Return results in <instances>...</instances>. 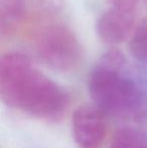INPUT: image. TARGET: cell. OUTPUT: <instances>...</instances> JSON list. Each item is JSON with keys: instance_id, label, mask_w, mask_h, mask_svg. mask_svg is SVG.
Returning a JSON list of instances; mask_svg holds the SVG:
<instances>
[{"instance_id": "6da1fadb", "label": "cell", "mask_w": 147, "mask_h": 148, "mask_svg": "<svg viewBox=\"0 0 147 148\" xmlns=\"http://www.w3.org/2000/svg\"><path fill=\"white\" fill-rule=\"evenodd\" d=\"M0 95L7 106L38 118L61 115L69 96L53 81L32 66L20 53H7L0 60Z\"/></svg>"}, {"instance_id": "7a4b0ae2", "label": "cell", "mask_w": 147, "mask_h": 148, "mask_svg": "<svg viewBox=\"0 0 147 148\" xmlns=\"http://www.w3.org/2000/svg\"><path fill=\"white\" fill-rule=\"evenodd\" d=\"M121 69L99 62L89 80V93L104 114L127 115L138 109L141 93L133 81L120 74Z\"/></svg>"}, {"instance_id": "3957f363", "label": "cell", "mask_w": 147, "mask_h": 148, "mask_svg": "<svg viewBox=\"0 0 147 148\" xmlns=\"http://www.w3.org/2000/svg\"><path fill=\"white\" fill-rule=\"evenodd\" d=\"M36 53L47 66L59 72H71L81 62V47L75 33L63 24H51L40 31Z\"/></svg>"}, {"instance_id": "277c9868", "label": "cell", "mask_w": 147, "mask_h": 148, "mask_svg": "<svg viewBox=\"0 0 147 148\" xmlns=\"http://www.w3.org/2000/svg\"><path fill=\"white\" fill-rule=\"evenodd\" d=\"M139 0H109V6L97 23V33L109 45L123 42L132 32Z\"/></svg>"}, {"instance_id": "5b68a950", "label": "cell", "mask_w": 147, "mask_h": 148, "mask_svg": "<svg viewBox=\"0 0 147 148\" xmlns=\"http://www.w3.org/2000/svg\"><path fill=\"white\" fill-rule=\"evenodd\" d=\"M74 139L80 148H99L106 136L104 113L99 108L81 106L72 119Z\"/></svg>"}, {"instance_id": "8992f818", "label": "cell", "mask_w": 147, "mask_h": 148, "mask_svg": "<svg viewBox=\"0 0 147 148\" xmlns=\"http://www.w3.org/2000/svg\"><path fill=\"white\" fill-rule=\"evenodd\" d=\"M24 0H0V30L2 34L11 31L24 14Z\"/></svg>"}, {"instance_id": "52a82bcc", "label": "cell", "mask_w": 147, "mask_h": 148, "mask_svg": "<svg viewBox=\"0 0 147 148\" xmlns=\"http://www.w3.org/2000/svg\"><path fill=\"white\" fill-rule=\"evenodd\" d=\"M112 148H147V137L140 131L123 128L116 132Z\"/></svg>"}, {"instance_id": "ba28073f", "label": "cell", "mask_w": 147, "mask_h": 148, "mask_svg": "<svg viewBox=\"0 0 147 148\" xmlns=\"http://www.w3.org/2000/svg\"><path fill=\"white\" fill-rule=\"evenodd\" d=\"M130 51L137 60L147 62V17L139 22L130 39Z\"/></svg>"}, {"instance_id": "9c48e42d", "label": "cell", "mask_w": 147, "mask_h": 148, "mask_svg": "<svg viewBox=\"0 0 147 148\" xmlns=\"http://www.w3.org/2000/svg\"><path fill=\"white\" fill-rule=\"evenodd\" d=\"M111 148H112V147H111Z\"/></svg>"}]
</instances>
